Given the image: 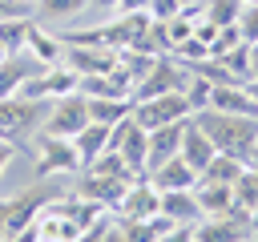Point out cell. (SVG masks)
I'll return each instance as SVG.
<instances>
[{"label": "cell", "instance_id": "obj_42", "mask_svg": "<svg viewBox=\"0 0 258 242\" xmlns=\"http://www.w3.org/2000/svg\"><path fill=\"white\" fill-rule=\"evenodd\" d=\"M246 242H254V238H246Z\"/></svg>", "mask_w": 258, "mask_h": 242}, {"label": "cell", "instance_id": "obj_20", "mask_svg": "<svg viewBox=\"0 0 258 242\" xmlns=\"http://www.w3.org/2000/svg\"><path fill=\"white\" fill-rule=\"evenodd\" d=\"M230 190H234V210L250 218V214L258 210V173L246 165V169L234 177V186H230Z\"/></svg>", "mask_w": 258, "mask_h": 242}, {"label": "cell", "instance_id": "obj_30", "mask_svg": "<svg viewBox=\"0 0 258 242\" xmlns=\"http://www.w3.org/2000/svg\"><path fill=\"white\" fill-rule=\"evenodd\" d=\"M12 157H16V145H12V141H4V137H0V177H4V173H8V165H12Z\"/></svg>", "mask_w": 258, "mask_h": 242}, {"label": "cell", "instance_id": "obj_2", "mask_svg": "<svg viewBox=\"0 0 258 242\" xmlns=\"http://www.w3.org/2000/svg\"><path fill=\"white\" fill-rule=\"evenodd\" d=\"M189 81H194V69H189L185 60H177L173 52H165V56H157L153 69L133 85V97H129V101H145V97H161V93H185Z\"/></svg>", "mask_w": 258, "mask_h": 242}, {"label": "cell", "instance_id": "obj_11", "mask_svg": "<svg viewBox=\"0 0 258 242\" xmlns=\"http://www.w3.org/2000/svg\"><path fill=\"white\" fill-rule=\"evenodd\" d=\"M145 177H149V186H153L157 194H165V190H194V186H198V169H194L181 153L169 157V161H161V165L149 169Z\"/></svg>", "mask_w": 258, "mask_h": 242}, {"label": "cell", "instance_id": "obj_38", "mask_svg": "<svg viewBox=\"0 0 258 242\" xmlns=\"http://www.w3.org/2000/svg\"><path fill=\"white\" fill-rule=\"evenodd\" d=\"M246 165H250V169H254V173H258V149H254V153H250V161H246Z\"/></svg>", "mask_w": 258, "mask_h": 242}, {"label": "cell", "instance_id": "obj_40", "mask_svg": "<svg viewBox=\"0 0 258 242\" xmlns=\"http://www.w3.org/2000/svg\"><path fill=\"white\" fill-rule=\"evenodd\" d=\"M242 4H258V0H242Z\"/></svg>", "mask_w": 258, "mask_h": 242}, {"label": "cell", "instance_id": "obj_13", "mask_svg": "<svg viewBox=\"0 0 258 242\" xmlns=\"http://www.w3.org/2000/svg\"><path fill=\"white\" fill-rule=\"evenodd\" d=\"M185 125H189V121H173V125H157V129H149V161H145V173L157 169L161 161H169V157L181 153Z\"/></svg>", "mask_w": 258, "mask_h": 242}, {"label": "cell", "instance_id": "obj_34", "mask_svg": "<svg viewBox=\"0 0 258 242\" xmlns=\"http://www.w3.org/2000/svg\"><path fill=\"white\" fill-rule=\"evenodd\" d=\"M4 234H8V202L0 198V242H4Z\"/></svg>", "mask_w": 258, "mask_h": 242}, {"label": "cell", "instance_id": "obj_22", "mask_svg": "<svg viewBox=\"0 0 258 242\" xmlns=\"http://www.w3.org/2000/svg\"><path fill=\"white\" fill-rule=\"evenodd\" d=\"M198 8H202V20L214 28L238 24V16H242V0H198Z\"/></svg>", "mask_w": 258, "mask_h": 242}, {"label": "cell", "instance_id": "obj_8", "mask_svg": "<svg viewBox=\"0 0 258 242\" xmlns=\"http://www.w3.org/2000/svg\"><path fill=\"white\" fill-rule=\"evenodd\" d=\"M246 238H254V226L238 210L198 218V226H194V242H246Z\"/></svg>", "mask_w": 258, "mask_h": 242}, {"label": "cell", "instance_id": "obj_29", "mask_svg": "<svg viewBox=\"0 0 258 242\" xmlns=\"http://www.w3.org/2000/svg\"><path fill=\"white\" fill-rule=\"evenodd\" d=\"M101 242H129V238H125V226H121V222H105Z\"/></svg>", "mask_w": 258, "mask_h": 242}, {"label": "cell", "instance_id": "obj_7", "mask_svg": "<svg viewBox=\"0 0 258 242\" xmlns=\"http://www.w3.org/2000/svg\"><path fill=\"white\" fill-rule=\"evenodd\" d=\"M73 169H81V157H77V149H73V141L69 137H48V133H40L36 137V177H64V173H73Z\"/></svg>", "mask_w": 258, "mask_h": 242}, {"label": "cell", "instance_id": "obj_9", "mask_svg": "<svg viewBox=\"0 0 258 242\" xmlns=\"http://www.w3.org/2000/svg\"><path fill=\"white\" fill-rule=\"evenodd\" d=\"M157 214H161V194L149 186V177L129 182L125 198L117 202V218L121 222H145V218H157Z\"/></svg>", "mask_w": 258, "mask_h": 242}, {"label": "cell", "instance_id": "obj_4", "mask_svg": "<svg viewBox=\"0 0 258 242\" xmlns=\"http://www.w3.org/2000/svg\"><path fill=\"white\" fill-rule=\"evenodd\" d=\"M89 121H93V117H89V97H85V93H69V97L48 101V113H44L40 133H48V137H69V141H73Z\"/></svg>", "mask_w": 258, "mask_h": 242}, {"label": "cell", "instance_id": "obj_19", "mask_svg": "<svg viewBox=\"0 0 258 242\" xmlns=\"http://www.w3.org/2000/svg\"><path fill=\"white\" fill-rule=\"evenodd\" d=\"M161 218H169V222H189V226H194V222L202 218L194 190H165V194H161Z\"/></svg>", "mask_w": 258, "mask_h": 242}, {"label": "cell", "instance_id": "obj_21", "mask_svg": "<svg viewBox=\"0 0 258 242\" xmlns=\"http://www.w3.org/2000/svg\"><path fill=\"white\" fill-rule=\"evenodd\" d=\"M129 113H133V101H121V97H89V117L101 121V125H117Z\"/></svg>", "mask_w": 258, "mask_h": 242}, {"label": "cell", "instance_id": "obj_3", "mask_svg": "<svg viewBox=\"0 0 258 242\" xmlns=\"http://www.w3.org/2000/svg\"><path fill=\"white\" fill-rule=\"evenodd\" d=\"M48 101H32V97H0V137L20 145L28 133H36L44 125Z\"/></svg>", "mask_w": 258, "mask_h": 242}, {"label": "cell", "instance_id": "obj_24", "mask_svg": "<svg viewBox=\"0 0 258 242\" xmlns=\"http://www.w3.org/2000/svg\"><path fill=\"white\" fill-rule=\"evenodd\" d=\"M28 28H32V20H28V16L0 20V44H4L8 52H24V44H28Z\"/></svg>", "mask_w": 258, "mask_h": 242}, {"label": "cell", "instance_id": "obj_35", "mask_svg": "<svg viewBox=\"0 0 258 242\" xmlns=\"http://www.w3.org/2000/svg\"><path fill=\"white\" fill-rule=\"evenodd\" d=\"M250 77H258V40H250Z\"/></svg>", "mask_w": 258, "mask_h": 242}, {"label": "cell", "instance_id": "obj_41", "mask_svg": "<svg viewBox=\"0 0 258 242\" xmlns=\"http://www.w3.org/2000/svg\"><path fill=\"white\" fill-rule=\"evenodd\" d=\"M28 4H36V0H28Z\"/></svg>", "mask_w": 258, "mask_h": 242}, {"label": "cell", "instance_id": "obj_39", "mask_svg": "<svg viewBox=\"0 0 258 242\" xmlns=\"http://www.w3.org/2000/svg\"><path fill=\"white\" fill-rule=\"evenodd\" d=\"M8 56H12V52H8V48H4V44H0V65H4V60H8Z\"/></svg>", "mask_w": 258, "mask_h": 242}, {"label": "cell", "instance_id": "obj_31", "mask_svg": "<svg viewBox=\"0 0 258 242\" xmlns=\"http://www.w3.org/2000/svg\"><path fill=\"white\" fill-rule=\"evenodd\" d=\"M4 242H40V234H36V226H24V230H12Z\"/></svg>", "mask_w": 258, "mask_h": 242}, {"label": "cell", "instance_id": "obj_16", "mask_svg": "<svg viewBox=\"0 0 258 242\" xmlns=\"http://www.w3.org/2000/svg\"><path fill=\"white\" fill-rule=\"evenodd\" d=\"M194 198H198L202 218H210V214H230V210H234V190H230L226 182H202V177H198Z\"/></svg>", "mask_w": 258, "mask_h": 242}, {"label": "cell", "instance_id": "obj_36", "mask_svg": "<svg viewBox=\"0 0 258 242\" xmlns=\"http://www.w3.org/2000/svg\"><path fill=\"white\" fill-rule=\"evenodd\" d=\"M89 4H93V8H105V12H109V8H117V0H89Z\"/></svg>", "mask_w": 258, "mask_h": 242}, {"label": "cell", "instance_id": "obj_32", "mask_svg": "<svg viewBox=\"0 0 258 242\" xmlns=\"http://www.w3.org/2000/svg\"><path fill=\"white\" fill-rule=\"evenodd\" d=\"M101 234H105V222H97V226H89V230H81L73 242H101Z\"/></svg>", "mask_w": 258, "mask_h": 242}, {"label": "cell", "instance_id": "obj_12", "mask_svg": "<svg viewBox=\"0 0 258 242\" xmlns=\"http://www.w3.org/2000/svg\"><path fill=\"white\" fill-rule=\"evenodd\" d=\"M133 182H137V177H133ZM125 190H129L125 177H97V173H85L81 186H77V198L97 202L101 210H117V202L125 198Z\"/></svg>", "mask_w": 258, "mask_h": 242}, {"label": "cell", "instance_id": "obj_15", "mask_svg": "<svg viewBox=\"0 0 258 242\" xmlns=\"http://www.w3.org/2000/svg\"><path fill=\"white\" fill-rule=\"evenodd\" d=\"M24 52H28V56H32L36 65L52 69V65H60V60H64V40L32 24V28H28V44H24Z\"/></svg>", "mask_w": 258, "mask_h": 242}, {"label": "cell", "instance_id": "obj_25", "mask_svg": "<svg viewBox=\"0 0 258 242\" xmlns=\"http://www.w3.org/2000/svg\"><path fill=\"white\" fill-rule=\"evenodd\" d=\"M36 8H40L44 16H52V20H64V16L85 12V8H89V0H36Z\"/></svg>", "mask_w": 258, "mask_h": 242}, {"label": "cell", "instance_id": "obj_14", "mask_svg": "<svg viewBox=\"0 0 258 242\" xmlns=\"http://www.w3.org/2000/svg\"><path fill=\"white\" fill-rule=\"evenodd\" d=\"M206 109L258 117V101L250 97V89H246V85H210V105H206Z\"/></svg>", "mask_w": 258, "mask_h": 242}, {"label": "cell", "instance_id": "obj_26", "mask_svg": "<svg viewBox=\"0 0 258 242\" xmlns=\"http://www.w3.org/2000/svg\"><path fill=\"white\" fill-rule=\"evenodd\" d=\"M181 4L185 0H149V20H157V24H165V20H173L177 12H181Z\"/></svg>", "mask_w": 258, "mask_h": 242}, {"label": "cell", "instance_id": "obj_28", "mask_svg": "<svg viewBox=\"0 0 258 242\" xmlns=\"http://www.w3.org/2000/svg\"><path fill=\"white\" fill-rule=\"evenodd\" d=\"M198 226V222H194ZM194 226L189 222H169L161 234H157V242H194Z\"/></svg>", "mask_w": 258, "mask_h": 242}, {"label": "cell", "instance_id": "obj_23", "mask_svg": "<svg viewBox=\"0 0 258 242\" xmlns=\"http://www.w3.org/2000/svg\"><path fill=\"white\" fill-rule=\"evenodd\" d=\"M246 169V161L242 157H230V153H214V161L202 169V182H226V186H234V177Z\"/></svg>", "mask_w": 258, "mask_h": 242}, {"label": "cell", "instance_id": "obj_27", "mask_svg": "<svg viewBox=\"0 0 258 242\" xmlns=\"http://www.w3.org/2000/svg\"><path fill=\"white\" fill-rule=\"evenodd\" d=\"M238 32L242 40H258V4H242V16H238Z\"/></svg>", "mask_w": 258, "mask_h": 242}, {"label": "cell", "instance_id": "obj_10", "mask_svg": "<svg viewBox=\"0 0 258 242\" xmlns=\"http://www.w3.org/2000/svg\"><path fill=\"white\" fill-rule=\"evenodd\" d=\"M117 48L109 44H64V65L81 77H97V73H109L117 69Z\"/></svg>", "mask_w": 258, "mask_h": 242}, {"label": "cell", "instance_id": "obj_5", "mask_svg": "<svg viewBox=\"0 0 258 242\" xmlns=\"http://www.w3.org/2000/svg\"><path fill=\"white\" fill-rule=\"evenodd\" d=\"M109 149L113 153H121L125 157V165L137 173V177H145V161H149V129L145 125H137V117L129 113V117H121L117 125H113V133H109Z\"/></svg>", "mask_w": 258, "mask_h": 242}, {"label": "cell", "instance_id": "obj_18", "mask_svg": "<svg viewBox=\"0 0 258 242\" xmlns=\"http://www.w3.org/2000/svg\"><path fill=\"white\" fill-rule=\"evenodd\" d=\"M214 153H218V149H214V141H210L194 121H189V125H185V137H181V157L198 169V177H202V169L214 161Z\"/></svg>", "mask_w": 258, "mask_h": 242}, {"label": "cell", "instance_id": "obj_33", "mask_svg": "<svg viewBox=\"0 0 258 242\" xmlns=\"http://www.w3.org/2000/svg\"><path fill=\"white\" fill-rule=\"evenodd\" d=\"M149 0H117V12H145Z\"/></svg>", "mask_w": 258, "mask_h": 242}, {"label": "cell", "instance_id": "obj_6", "mask_svg": "<svg viewBox=\"0 0 258 242\" xmlns=\"http://www.w3.org/2000/svg\"><path fill=\"white\" fill-rule=\"evenodd\" d=\"M133 117H137V125L157 129V125L189 121V117H194V105H189V97H185V93H161V97L133 101Z\"/></svg>", "mask_w": 258, "mask_h": 242}, {"label": "cell", "instance_id": "obj_1", "mask_svg": "<svg viewBox=\"0 0 258 242\" xmlns=\"http://www.w3.org/2000/svg\"><path fill=\"white\" fill-rule=\"evenodd\" d=\"M210 141L218 153H230V157H242L250 161V153L258 149V117H242V113H222V109H198L189 117Z\"/></svg>", "mask_w": 258, "mask_h": 242}, {"label": "cell", "instance_id": "obj_17", "mask_svg": "<svg viewBox=\"0 0 258 242\" xmlns=\"http://www.w3.org/2000/svg\"><path fill=\"white\" fill-rule=\"evenodd\" d=\"M109 133H113V125H101V121H89L77 137H73V149H77V157H81V169L93 161V157H101L105 149H109Z\"/></svg>", "mask_w": 258, "mask_h": 242}, {"label": "cell", "instance_id": "obj_37", "mask_svg": "<svg viewBox=\"0 0 258 242\" xmlns=\"http://www.w3.org/2000/svg\"><path fill=\"white\" fill-rule=\"evenodd\" d=\"M246 89H250V97L258 101V77H250V81H246Z\"/></svg>", "mask_w": 258, "mask_h": 242}]
</instances>
